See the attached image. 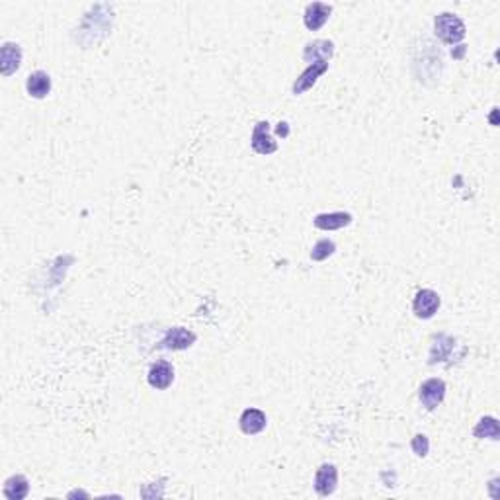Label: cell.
Returning a JSON list of instances; mask_svg holds the SVG:
<instances>
[{
  "label": "cell",
  "mask_w": 500,
  "mask_h": 500,
  "mask_svg": "<svg viewBox=\"0 0 500 500\" xmlns=\"http://www.w3.org/2000/svg\"><path fill=\"white\" fill-rule=\"evenodd\" d=\"M434 28H436V36L444 41V43H459L467 34V28H465L464 20L459 16L450 12H444L436 16L434 20Z\"/></svg>",
  "instance_id": "cell-1"
},
{
  "label": "cell",
  "mask_w": 500,
  "mask_h": 500,
  "mask_svg": "<svg viewBox=\"0 0 500 500\" xmlns=\"http://www.w3.org/2000/svg\"><path fill=\"white\" fill-rule=\"evenodd\" d=\"M146 379H149V385H151L153 389L159 391L169 389L172 385V381H174V367H172L171 362L159 360V362H155V364L151 366L149 373H146Z\"/></svg>",
  "instance_id": "cell-2"
},
{
  "label": "cell",
  "mask_w": 500,
  "mask_h": 500,
  "mask_svg": "<svg viewBox=\"0 0 500 500\" xmlns=\"http://www.w3.org/2000/svg\"><path fill=\"white\" fill-rule=\"evenodd\" d=\"M446 397V383L438 378L426 379L420 385V403L426 406L428 411H434Z\"/></svg>",
  "instance_id": "cell-3"
},
{
  "label": "cell",
  "mask_w": 500,
  "mask_h": 500,
  "mask_svg": "<svg viewBox=\"0 0 500 500\" xmlns=\"http://www.w3.org/2000/svg\"><path fill=\"white\" fill-rule=\"evenodd\" d=\"M439 295L434 290H420L416 293L415 303H413V309H415V315L418 318H432L439 309Z\"/></svg>",
  "instance_id": "cell-4"
},
{
  "label": "cell",
  "mask_w": 500,
  "mask_h": 500,
  "mask_svg": "<svg viewBox=\"0 0 500 500\" xmlns=\"http://www.w3.org/2000/svg\"><path fill=\"white\" fill-rule=\"evenodd\" d=\"M250 145L257 151L258 155H272L278 151V143L272 139L270 135V123L268 122H258L254 125V131H252V139H250Z\"/></svg>",
  "instance_id": "cell-5"
},
{
  "label": "cell",
  "mask_w": 500,
  "mask_h": 500,
  "mask_svg": "<svg viewBox=\"0 0 500 500\" xmlns=\"http://www.w3.org/2000/svg\"><path fill=\"white\" fill-rule=\"evenodd\" d=\"M338 485V471L332 464L320 465L315 473V490H317L320 497H329L336 490Z\"/></svg>",
  "instance_id": "cell-6"
},
{
  "label": "cell",
  "mask_w": 500,
  "mask_h": 500,
  "mask_svg": "<svg viewBox=\"0 0 500 500\" xmlns=\"http://www.w3.org/2000/svg\"><path fill=\"white\" fill-rule=\"evenodd\" d=\"M327 71H329V61L311 63L305 71L301 73V76H299V78L293 83V94L297 96V94H303V92H307L311 86L317 83L318 76H320V74H325Z\"/></svg>",
  "instance_id": "cell-7"
},
{
  "label": "cell",
  "mask_w": 500,
  "mask_h": 500,
  "mask_svg": "<svg viewBox=\"0 0 500 500\" xmlns=\"http://www.w3.org/2000/svg\"><path fill=\"white\" fill-rule=\"evenodd\" d=\"M22 65V49L18 43H4L0 49V71L2 76H10Z\"/></svg>",
  "instance_id": "cell-8"
},
{
  "label": "cell",
  "mask_w": 500,
  "mask_h": 500,
  "mask_svg": "<svg viewBox=\"0 0 500 500\" xmlns=\"http://www.w3.org/2000/svg\"><path fill=\"white\" fill-rule=\"evenodd\" d=\"M330 12H332V6H329V4H323V2L309 4L305 8V14H303V22H305L307 30H311V32L320 30L323 25L327 24Z\"/></svg>",
  "instance_id": "cell-9"
},
{
  "label": "cell",
  "mask_w": 500,
  "mask_h": 500,
  "mask_svg": "<svg viewBox=\"0 0 500 500\" xmlns=\"http://www.w3.org/2000/svg\"><path fill=\"white\" fill-rule=\"evenodd\" d=\"M239 424H241V430H243L244 434L254 436V434H260L266 428L268 418H266V415L260 409H246L243 415H241Z\"/></svg>",
  "instance_id": "cell-10"
},
{
  "label": "cell",
  "mask_w": 500,
  "mask_h": 500,
  "mask_svg": "<svg viewBox=\"0 0 500 500\" xmlns=\"http://www.w3.org/2000/svg\"><path fill=\"white\" fill-rule=\"evenodd\" d=\"M195 342V334L192 330L182 329V327H176L166 332L164 340H162V348H169V350H186L190 348Z\"/></svg>",
  "instance_id": "cell-11"
},
{
  "label": "cell",
  "mask_w": 500,
  "mask_h": 500,
  "mask_svg": "<svg viewBox=\"0 0 500 500\" xmlns=\"http://www.w3.org/2000/svg\"><path fill=\"white\" fill-rule=\"evenodd\" d=\"M315 227L320 231H336L342 227H348L352 223V215L344 213V211H336V213H320L315 219Z\"/></svg>",
  "instance_id": "cell-12"
},
{
  "label": "cell",
  "mask_w": 500,
  "mask_h": 500,
  "mask_svg": "<svg viewBox=\"0 0 500 500\" xmlns=\"http://www.w3.org/2000/svg\"><path fill=\"white\" fill-rule=\"evenodd\" d=\"M334 53V43L329 39H317L313 43H307L305 51H303V59L307 63L317 61H329Z\"/></svg>",
  "instance_id": "cell-13"
},
{
  "label": "cell",
  "mask_w": 500,
  "mask_h": 500,
  "mask_svg": "<svg viewBox=\"0 0 500 500\" xmlns=\"http://www.w3.org/2000/svg\"><path fill=\"white\" fill-rule=\"evenodd\" d=\"M25 90H28L30 96L37 98V100L47 96L49 90H51V78H49V74L45 71H36V73L30 74L28 80H25Z\"/></svg>",
  "instance_id": "cell-14"
},
{
  "label": "cell",
  "mask_w": 500,
  "mask_h": 500,
  "mask_svg": "<svg viewBox=\"0 0 500 500\" xmlns=\"http://www.w3.org/2000/svg\"><path fill=\"white\" fill-rule=\"evenodd\" d=\"M30 492V483L24 475H14L4 483V497L10 500H24Z\"/></svg>",
  "instance_id": "cell-15"
},
{
  "label": "cell",
  "mask_w": 500,
  "mask_h": 500,
  "mask_svg": "<svg viewBox=\"0 0 500 500\" xmlns=\"http://www.w3.org/2000/svg\"><path fill=\"white\" fill-rule=\"evenodd\" d=\"M477 438H490L499 439V420L494 416H485L479 420V424L473 430Z\"/></svg>",
  "instance_id": "cell-16"
},
{
  "label": "cell",
  "mask_w": 500,
  "mask_h": 500,
  "mask_svg": "<svg viewBox=\"0 0 500 500\" xmlns=\"http://www.w3.org/2000/svg\"><path fill=\"white\" fill-rule=\"evenodd\" d=\"M334 250H336V244L332 243V241H329V239H323V241H318V243L313 246L311 258H313L315 262H323V260H327L329 257H332Z\"/></svg>",
  "instance_id": "cell-17"
},
{
  "label": "cell",
  "mask_w": 500,
  "mask_h": 500,
  "mask_svg": "<svg viewBox=\"0 0 500 500\" xmlns=\"http://www.w3.org/2000/svg\"><path fill=\"white\" fill-rule=\"evenodd\" d=\"M411 446H413V452H415L418 457H424V455H428V450H430V442H428V438L424 436V434H418V436H415Z\"/></svg>",
  "instance_id": "cell-18"
},
{
  "label": "cell",
  "mask_w": 500,
  "mask_h": 500,
  "mask_svg": "<svg viewBox=\"0 0 500 500\" xmlns=\"http://www.w3.org/2000/svg\"><path fill=\"white\" fill-rule=\"evenodd\" d=\"M276 131H278V135H281V137H287V133H290V125L285 122H281Z\"/></svg>",
  "instance_id": "cell-19"
}]
</instances>
